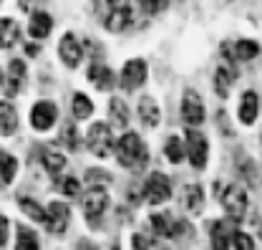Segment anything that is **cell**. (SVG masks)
<instances>
[{"label": "cell", "mask_w": 262, "mask_h": 250, "mask_svg": "<svg viewBox=\"0 0 262 250\" xmlns=\"http://www.w3.org/2000/svg\"><path fill=\"white\" fill-rule=\"evenodd\" d=\"M91 114H94V101L86 94L76 91V94H73V117H76V119H89Z\"/></svg>", "instance_id": "obj_29"}, {"label": "cell", "mask_w": 262, "mask_h": 250, "mask_svg": "<svg viewBox=\"0 0 262 250\" xmlns=\"http://www.w3.org/2000/svg\"><path fill=\"white\" fill-rule=\"evenodd\" d=\"M229 233L225 222H214L212 225V250H229Z\"/></svg>", "instance_id": "obj_30"}, {"label": "cell", "mask_w": 262, "mask_h": 250, "mask_svg": "<svg viewBox=\"0 0 262 250\" xmlns=\"http://www.w3.org/2000/svg\"><path fill=\"white\" fill-rule=\"evenodd\" d=\"M182 205L192 215L202 213V207H204V189L199 187V185H187L184 192H182Z\"/></svg>", "instance_id": "obj_19"}, {"label": "cell", "mask_w": 262, "mask_h": 250, "mask_svg": "<svg viewBox=\"0 0 262 250\" xmlns=\"http://www.w3.org/2000/svg\"><path fill=\"white\" fill-rule=\"evenodd\" d=\"M139 117H141V124L149 126V129L159 126V122H162L159 104H157L151 96H141V101H139Z\"/></svg>", "instance_id": "obj_17"}, {"label": "cell", "mask_w": 262, "mask_h": 250, "mask_svg": "<svg viewBox=\"0 0 262 250\" xmlns=\"http://www.w3.org/2000/svg\"><path fill=\"white\" fill-rule=\"evenodd\" d=\"M260 56V43L255 41H237L234 43V59L237 61H252Z\"/></svg>", "instance_id": "obj_27"}, {"label": "cell", "mask_w": 262, "mask_h": 250, "mask_svg": "<svg viewBox=\"0 0 262 250\" xmlns=\"http://www.w3.org/2000/svg\"><path fill=\"white\" fill-rule=\"evenodd\" d=\"M20 41V26L13 18H0V48H13Z\"/></svg>", "instance_id": "obj_20"}, {"label": "cell", "mask_w": 262, "mask_h": 250, "mask_svg": "<svg viewBox=\"0 0 262 250\" xmlns=\"http://www.w3.org/2000/svg\"><path fill=\"white\" fill-rule=\"evenodd\" d=\"M141 240H144L141 235H134V248L136 250H146V245H141Z\"/></svg>", "instance_id": "obj_38"}, {"label": "cell", "mask_w": 262, "mask_h": 250, "mask_svg": "<svg viewBox=\"0 0 262 250\" xmlns=\"http://www.w3.org/2000/svg\"><path fill=\"white\" fill-rule=\"evenodd\" d=\"M232 245H234L237 250H255V243H252V238H250L247 233H239V230H237V233L232 235Z\"/></svg>", "instance_id": "obj_34"}, {"label": "cell", "mask_w": 262, "mask_h": 250, "mask_svg": "<svg viewBox=\"0 0 262 250\" xmlns=\"http://www.w3.org/2000/svg\"><path fill=\"white\" fill-rule=\"evenodd\" d=\"M48 220H46V227L56 235H61L66 227H68V220H71V210L66 202H51L48 205Z\"/></svg>", "instance_id": "obj_12"}, {"label": "cell", "mask_w": 262, "mask_h": 250, "mask_svg": "<svg viewBox=\"0 0 262 250\" xmlns=\"http://www.w3.org/2000/svg\"><path fill=\"white\" fill-rule=\"evenodd\" d=\"M96 13L101 26L111 33L126 31L134 21V10H131L129 0H96Z\"/></svg>", "instance_id": "obj_1"}, {"label": "cell", "mask_w": 262, "mask_h": 250, "mask_svg": "<svg viewBox=\"0 0 262 250\" xmlns=\"http://www.w3.org/2000/svg\"><path fill=\"white\" fill-rule=\"evenodd\" d=\"M43 167L48 175H61L66 167V157L61 152H53V149H43Z\"/></svg>", "instance_id": "obj_28"}, {"label": "cell", "mask_w": 262, "mask_h": 250, "mask_svg": "<svg viewBox=\"0 0 262 250\" xmlns=\"http://www.w3.org/2000/svg\"><path fill=\"white\" fill-rule=\"evenodd\" d=\"M164 155L169 157V162L179 164V162L184 159V142H182L179 137H169L166 144H164Z\"/></svg>", "instance_id": "obj_31"}, {"label": "cell", "mask_w": 262, "mask_h": 250, "mask_svg": "<svg viewBox=\"0 0 262 250\" xmlns=\"http://www.w3.org/2000/svg\"><path fill=\"white\" fill-rule=\"evenodd\" d=\"M144 197H146V202H151V205L166 202V200L171 197V182H169V177L162 175V172H151V175L146 177V182H144Z\"/></svg>", "instance_id": "obj_4"}, {"label": "cell", "mask_w": 262, "mask_h": 250, "mask_svg": "<svg viewBox=\"0 0 262 250\" xmlns=\"http://www.w3.org/2000/svg\"><path fill=\"white\" fill-rule=\"evenodd\" d=\"M23 81H26V66L20 59H13L8 63V76H5V94L15 96L23 89Z\"/></svg>", "instance_id": "obj_14"}, {"label": "cell", "mask_w": 262, "mask_h": 250, "mask_svg": "<svg viewBox=\"0 0 262 250\" xmlns=\"http://www.w3.org/2000/svg\"><path fill=\"white\" fill-rule=\"evenodd\" d=\"M15 129H18V111L13 109V104L0 101V134L10 137L15 134Z\"/></svg>", "instance_id": "obj_22"}, {"label": "cell", "mask_w": 262, "mask_h": 250, "mask_svg": "<svg viewBox=\"0 0 262 250\" xmlns=\"http://www.w3.org/2000/svg\"><path fill=\"white\" fill-rule=\"evenodd\" d=\"M0 3H3V0H0Z\"/></svg>", "instance_id": "obj_41"}, {"label": "cell", "mask_w": 262, "mask_h": 250, "mask_svg": "<svg viewBox=\"0 0 262 250\" xmlns=\"http://www.w3.org/2000/svg\"><path fill=\"white\" fill-rule=\"evenodd\" d=\"M40 0H18V5H20V10H26V13H35V5H38Z\"/></svg>", "instance_id": "obj_37"}, {"label": "cell", "mask_w": 262, "mask_h": 250, "mask_svg": "<svg viewBox=\"0 0 262 250\" xmlns=\"http://www.w3.org/2000/svg\"><path fill=\"white\" fill-rule=\"evenodd\" d=\"M86 76H89V81L96 86L98 91H111V89L116 86V76H114V71H111L108 66H103V63H91Z\"/></svg>", "instance_id": "obj_13"}, {"label": "cell", "mask_w": 262, "mask_h": 250, "mask_svg": "<svg viewBox=\"0 0 262 250\" xmlns=\"http://www.w3.org/2000/svg\"><path fill=\"white\" fill-rule=\"evenodd\" d=\"M18 207H20V213L23 215H28L31 220H35V222H43L46 225V220H48V213L35 202V200H31V197H18Z\"/></svg>", "instance_id": "obj_24"}, {"label": "cell", "mask_w": 262, "mask_h": 250, "mask_svg": "<svg viewBox=\"0 0 262 250\" xmlns=\"http://www.w3.org/2000/svg\"><path fill=\"white\" fill-rule=\"evenodd\" d=\"M53 31V18L43 10H35L31 13V23H28V33H31L33 41H43L48 38V33Z\"/></svg>", "instance_id": "obj_16"}, {"label": "cell", "mask_w": 262, "mask_h": 250, "mask_svg": "<svg viewBox=\"0 0 262 250\" xmlns=\"http://www.w3.org/2000/svg\"><path fill=\"white\" fill-rule=\"evenodd\" d=\"M15 250H40L38 235L33 233L31 227L18 225V240H15Z\"/></svg>", "instance_id": "obj_26"}, {"label": "cell", "mask_w": 262, "mask_h": 250, "mask_svg": "<svg viewBox=\"0 0 262 250\" xmlns=\"http://www.w3.org/2000/svg\"><path fill=\"white\" fill-rule=\"evenodd\" d=\"M8 230H10V220L5 215H0V248L8 243Z\"/></svg>", "instance_id": "obj_36"}, {"label": "cell", "mask_w": 262, "mask_h": 250, "mask_svg": "<svg viewBox=\"0 0 262 250\" xmlns=\"http://www.w3.org/2000/svg\"><path fill=\"white\" fill-rule=\"evenodd\" d=\"M234 81H237V68L232 63H222L217 68V73H214V91L222 99H227L232 86H234Z\"/></svg>", "instance_id": "obj_15"}, {"label": "cell", "mask_w": 262, "mask_h": 250, "mask_svg": "<svg viewBox=\"0 0 262 250\" xmlns=\"http://www.w3.org/2000/svg\"><path fill=\"white\" fill-rule=\"evenodd\" d=\"M61 142H63L68 149H78V134H76V126L66 124L63 129H61Z\"/></svg>", "instance_id": "obj_33"}, {"label": "cell", "mask_w": 262, "mask_h": 250, "mask_svg": "<svg viewBox=\"0 0 262 250\" xmlns=\"http://www.w3.org/2000/svg\"><path fill=\"white\" fill-rule=\"evenodd\" d=\"M58 56H61L66 68H76L81 63L83 48H81V43H78V38L73 33H63L61 35V41H58Z\"/></svg>", "instance_id": "obj_11"}, {"label": "cell", "mask_w": 262, "mask_h": 250, "mask_svg": "<svg viewBox=\"0 0 262 250\" xmlns=\"http://www.w3.org/2000/svg\"><path fill=\"white\" fill-rule=\"evenodd\" d=\"M204 101H202V96L196 94L194 89H187L184 96H182V119H184V124H189L192 129L199 124H204Z\"/></svg>", "instance_id": "obj_6"}, {"label": "cell", "mask_w": 262, "mask_h": 250, "mask_svg": "<svg viewBox=\"0 0 262 250\" xmlns=\"http://www.w3.org/2000/svg\"><path fill=\"white\" fill-rule=\"evenodd\" d=\"M0 81H3V73H0Z\"/></svg>", "instance_id": "obj_40"}, {"label": "cell", "mask_w": 262, "mask_h": 250, "mask_svg": "<svg viewBox=\"0 0 262 250\" xmlns=\"http://www.w3.org/2000/svg\"><path fill=\"white\" fill-rule=\"evenodd\" d=\"M207 155H209L207 139H204L196 129H189V131H187V157H189L192 167H194V169H204Z\"/></svg>", "instance_id": "obj_10"}, {"label": "cell", "mask_w": 262, "mask_h": 250, "mask_svg": "<svg viewBox=\"0 0 262 250\" xmlns=\"http://www.w3.org/2000/svg\"><path fill=\"white\" fill-rule=\"evenodd\" d=\"M247 192L242 185H229L225 189V195H222V207H225V213H227L232 220H239L245 218V213H247Z\"/></svg>", "instance_id": "obj_7"}, {"label": "cell", "mask_w": 262, "mask_h": 250, "mask_svg": "<svg viewBox=\"0 0 262 250\" xmlns=\"http://www.w3.org/2000/svg\"><path fill=\"white\" fill-rule=\"evenodd\" d=\"M15 172H18V159L13 155H8V152H0V182L10 185Z\"/></svg>", "instance_id": "obj_25"}, {"label": "cell", "mask_w": 262, "mask_h": 250, "mask_svg": "<svg viewBox=\"0 0 262 250\" xmlns=\"http://www.w3.org/2000/svg\"><path fill=\"white\" fill-rule=\"evenodd\" d=\"M81 210H83V215L91 220V222H96L108 210V192L103 187H91L89 192H83Z\"/></svg>", "instance_id": "obj_5"}, {"label": "cell", "mask_w": 262, "mask_h": 250, "mask_svg": "<svg viewBox=\"0 0 262 250\" xmlns=\"http://www.w3.org/2000/svg\"><path fill=\"white\" fill-rule=\"evenodd\" d=\"M108 117H111V122L116 126L126 129V126H129V119H131L126 101H124V99H111V101H108Z\"/></svg>", "instance_id": "obj_23"}, {"label": "cell", "mask_w": 262, "mask_h": 250, "mask_svg": "<svg viewBox=\"0 0 262 250\" xmlns=\"http://www.w3.org/2000/svg\"><path fill=\"white\" fill-rule=\"evenodd\" d=\"M114 152H116L119 164L126 167V169H139V167H144V164L149 162V149H146V144H144L141 137L134 134V131H126L121 139H116Z\"/></svg>", "instance_id": "obj_2"}, {"label": "cell", "mask_w": 262, "mask_h": 250, "mask_svg": "<svg viewBox=\"0 0 262 250\" xmlns=\"http://www.w3.org/2000/svg\"><path fill=\"white\" fill-rule=\"evenodd\" d=\"M114 144H116V139H114L108 124H101L98 122V124H94L86 131V147L96 157H101V159H106V157L114 152Z\"/></svg>", "instance_id": "obj_3"}, {"label": "cell", "mask_w": 262, "mask_h": 250, "mask_svg": "<svg viewBox=\"0 0 262 250\" xmlns=\"http://www.w3.org/2000/svg\"><path fill=\"white\" fill-rule=\"evenodd\" d=\"M257 111H260V99L255 91H245L239 99V122L242 124H255L257 119Z\"/></svg>", "instance_id": "obj_18"}, {"label": "cell", "mask_w": 262, "mask_h": 250, "mask_svg": "<svg viewBox=\"0 0 262 250\" xmlns=\"http://www.w3.org/2000/svg\"><path fill=\"white\" fill-rule=\"evenodd\" d=\"M151 227H154L157 235H164V238H174V235L179 233L177 220L171 218L169 213H154V215H151Z\"/></svg>", "instance_id": "obj_21"}, {"label": "cell", "mask_w": 262, "mask_h": 250, "mask_svg": "<svg viewBox=\"0 0 262 250\" xmlns=\"http://www.w3.org/2000/svg\"><path fill=\"white\" fill-rule=\"evenodd\" d=\"M260 235H262V222H260Z\"/></svg>", "instance_id": "obj_39"}, {"label": "cell", "mask_w": 262, "mask_h": 250, "mask_svg": "<svg viewBox=\"0 0 262 250\" xmlns=\"http://www.w3.org/2000/svg\"><path fill=\"white\" fill-rule=\"evenodd\" d=\"M56 119H58V109H56L53 101H38V104H33L31 126L35 131H48V129H53Z\"/></svg>", "instance_id": "obj_9"}, {"label": "cell", "mask_w": 262, "mask_h": 250, "mask_svg": "<svg viewBox=\"0 0 262 250\" xmlns=\"http://www.w3.org/2000/svg\"><path fill=\"white\" fill-rule=\"evenodd\" d=\"M58 189L63 192V195H78V180L76 177H66L63 182H58Z\"/></svg>", "instance_id": "obj_35"}, {"label": "cell", "mask_w": 262, "mask_h": 250, "mask_svg": "<svg viewBox=\"0 0 262 250\" xmlns=\"http://www.w3.org/2000/svg\"><path fill=\"white\" fill-rule=\"evenodd\" d=\"M146 73H149V66H146L144 59H131V61H126L124 68H121L119 84H121L126 91H136V89L146 81Z\"/></svg>", "instance_id": "obj_8"}, {"label": "cell", "mask_w": 262, "mask_h": 250, "mask_svg": "<svg viewBox=\"0 0 262 250\" xmlns=\"http://www.w3.org/2000/svg\"><path fill=\"white\" fill-rule=\"evenodd\" d=\"M136 3H139L141 13H146V15H157L169 8V0H136Z\"/></svg>", "instance_id": "obj_32"}]
</instances>
